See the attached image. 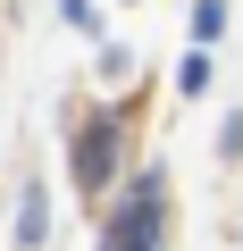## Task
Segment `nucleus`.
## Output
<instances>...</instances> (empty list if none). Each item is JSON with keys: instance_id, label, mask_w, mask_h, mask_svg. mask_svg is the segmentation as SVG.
<instances>
[{"instance_id": "1", "label": "nucleus", "mask_w": 243, "mask_h": 251, "mask_svg": "<svg viewBox=\"0 0 243 251\" xmlns=\"http://www.w3.org/2000/svg\"><path fill=\"white\" fill-rule=\"evenodd\" d=\"M101 251H160V184H151V176L135 184L126 209L109 218V243H101Z\"/></svg>"}, {"instance_id": "2", "label": "nucleus", "mask_w": 243, "mask_h": 251, "mask_svg": "<svg viewBox=\"0 0 243 251\" xmlns=\"http://www.w3.org/2000/svg\"><path fill=\"white\" fill-rule=\"evenodd\" d=\"M109 168H117V117H92V126H84V143H76V184L101 193Z\"/></svg>"}, {"instance_id": "3", "label": "nucleus", "mask_w": 243, "mask_h": 251, "mask_svg": "<svg viewBox=\"0 0 243 251\" xmlns=\"http://www.w3.org/2000/svg\"><path fill=\"white\" fill-rule=\"evenodd\" d=\"M17 243H26V251L42 243V184H34V176H26V193H17Z\"/></svg>"}, {"instance_id": "4", "label": "nucleus", "mask_w": 243, "mask_h": 251, "mask_svg": "<svg viewBox=\"0 0 243 251\" xmlns=\"http://www.w3.org/2000/svg\"><path fill=\"white\" fill-rule=\"evenodd\" d=\"M218 34H226V9H218V0H193V42H201V50H210V42H218Z\"/></svg>"}, {"instance_id": "5", "label": "nucleus", "mask_w": 243, "mask_h": 251, "mask_svg": "<svg viewBox=\"0 0 243 251\" xmlns=\"http://www.w3.org/2000/svg\"><path fill=\"white\" fill-rule=\"evenodd\" d=\"M176 84H185V92H210V59H201V50H193V59H185V67H176Z\"/></svg>"}]
</instances>
